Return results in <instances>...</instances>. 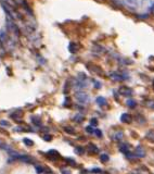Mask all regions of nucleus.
I'll return each instance as SVG.
<instances>
[{"label":"nucleus","mask_w":154,"mask_h":174,"mask_svg":"<svg viewBox=\"0 0 154 174\" xmlns=\"http://www.w3.org/2000/svg\"><path fill=\"white\" fill-rule=\"evenodd\" d=\"M22 116H23V112L21 110H16L15 112H13L11 114V118H13L14 120H20L22 118Z\"/></svg>","instance_id":"15"},{"label":"nucleus","mask_w":154,"mask_h":174,"mask_svg":"<svg viewBox=\"0 0 154 174\" xmlns=\"http://www.w3.org/2000/svg\"><path fill=\"white\" fill-rule=\"evenodd\" d=\"M4 54H6V49H4V43L0 40V57H4Z\"/></svg>","instance_id":"22"},{"label":"nucleus","mask_w":154,"mask_h":174,"mask_svg":"<svg viewBox=\"0 0 154 174\" xmlns=\"http://www.w3.org/2000/svg\"><path fill=\"white\" fill-rule=\"evenodd\" d=\"M75 97H76L77 101L80 102V104H85L89 101V95L84 93V92H78V93H76L75 94Z\"/></svg>","instance_id":"3"},{"label":"nucleus","mask_w":154,"mask_h":174,"mask_svg":"<svg viewBox=\"0 0 154 174\" xmlns=\"http://www.w3.org/2000/svg\"><path fill=\"white\" fill-rule=\"evenodd\" d=\"M123 137H124V133L122 131H117L114 134V137L113 138L115 139V140H117V142H120V139H123Z\"/></svg>","instance_id":"16"},{"label":"nucleus","mask_w":154,"mask_h":174,"mask_svg":"<svg viewBox=\"0 0 154 174\" xmlns=\"http://www.w3.org/2000/svg\"><path fill=\"white\" fill-rule=\"evenodd\" d=\"M47 174H53V173H51V172H49V173H47Z\"/></svg>","instance_id":"39"},{"label":"nucleus","mask_w":154,"mask_h":174,"mask_svg":"<svg viewBox=\"0 0 154 174\" xmlns=\"http://www.w3.org/2000/svg\"><path fill=\"white\" fill-rule=\"evenodd\" d=\"M110 78L111 80H113L114 82H122V81H124L125 80V76H124L123 74H120V73H117V72H112L110 75Z\"/></svg>","instance_id":"4"},{"label":"nucleus","mask_w":154,"mask_h":174,"mask_svg":"<svg viewBox=\"0 0 154 174\" xmlns=\"http://www.w3.org/2000/svg\"><path fill=\"white\" fill-rule=\"evenodd\" d=\"M48 157L50 159H53V160H55V159H59L61 156H60V154H59L57 150H50L49 152H48Z\"/></svg>","instance_id":"12"},{"label":"nucleus","mask_w":154,"mask_h":174,"mask_svg":"<svg viewBox=\"0 0 154 174\" xmlns=\"http://www.w3.org/2000/svg\"><path fill=\"white\" fill-rule=\"evenodd\" d=\"M7 28L13 34V36H15V37H19L20 36V32H21V30H20L19 26L14 23L13 19L10 18V16H8V20H7Z\"/></svg>","instance_id":"1"},{"label":"nucleus","mask_w":154,"mask_h":174,"mask_svg":"<svg viewBox=\"0 0 154 174\" xmlns=\"http://www.w3.org/2000/svg\"><path fill=\"white\" fill-rule=\"evenodd\" d=\"M87 149H88V151L89 152H91V154H99V148L97 147L94 144H92V143H90V144H88V147H87Z\"/></svg>","instance_id":"9"},{"label":"nucleus","mask_w":154,"mask_h":174,"mask_svg":"<svg viewBox=\"0 0 154 174\" xmlns=\"http://www.w3.org/2000/svg\"><path fill=\"white\" fill-rule=\"evenodd\" d=\"M122 2L131 11H136L140 7V0H122Z\"/></svg>","instance_id":"2"},{"label":"nucleus","mask_w":154,"mask_h":174,"mask_svg":"<svg viewBox=\"0 0 154 174\" xmlns=\"http://www.w3.org/2000/svg\"><path fill=\"white\" fill-rule=\"evenodd\" d=\"M69 50L71 54H77L78 52V50H79V45L76 43H71L69 46Z\"/></svg>","instance_id":"8"},{"label":"nucleus","mask_w":154,"mask_h":174,"mask_svg":"<svg viewBox=\"0 0 154 174\" xmlns=\"http://www.w3.org/2000/svg\"><path fill=\"white\" fill-rule=\"evenodd\" d=\"M94 134L97 135V137H102V131L99 130V128H97L96 131H94Z\"/></svg>","instance_id":"31"},{"label":"nucleus","mask_w":154,"mask_h":174,"mask_svg":"<svg viewBox=\"0 0 154 174\" xmlns=\"http://www.w3.org/2000/svg\"><path fill=\"white\" fill-rule=\"evenodd\" d=\"M108 155H106V154H102V155L100 156V160L102 161L103 163H105V162H108Z\"/></svg>","instance_id":"21"},{"label":"nucleus","mask_w":154,"mask_h":174,"mask_svg":"<svg viewBox=\"0 0 154 174\" xmlns=\"http://www.w3.org/2000/svg\"><path fill=\"white\" fill-rule=\"evenodd\" d=\"M118 92H120L123 96H126V97H129L132 95V90H131L129 87H126V86H122Z\"/></svg>","instance_id":"5"},{"label":"nucleus","mask_w":154,"mask_h":174,"mask_svg":"<svg viewBox=\"0 0 154 174\" xmlns=\"http://www.w3.org/2000/svg\"><path fill=\"white\" fill-rule=\"evenodd\" d=\"M86 131H87V133H89V134H93L96 130L93 128V126H91V125H89V126H87V128H86Z\"/></svg>","instance_id":"26"},{"label":"nucleus","mask_w":154,"mask_h":174,"mask_svg":"<svg viewBox=\"0 0 154 174\" xmlns=\"http://www.w3.org/2000/svg\"><path fill=\"white\" fill-rule=\"evenodd\" d=\"M63 130H64V132L67 133V134H71V135L75 134V130H74V128H71V126H64Z\"/></svg>","instance_id":"19"},{"label":"nucleus","mask_w":154,"mask_h":174,"mask_svg":"<svg viewBox=\"0 0 154 174\" xmlns=\"http://www.w3.org/2000/svg\"><path fill=\"white\" fill-rule=\"evenodd\" d=\"M126 104H127L128 107H130V108H135L137 102H136L135 100H132V99H129V100L126 101Z\"/></svg>","instance_id":"23"},{"label":"nucleus","mask_w":154,"mask_h":174,"mask_svg":"<svg viewBox=\"0 0 154 174\" xmlns=\"http://www.w3.org/2000/svg\"><path fill=\"white\" fill-rule=\"evenodd\" d=\"M87 68H88L90 71H92V72H94V73H97V74H102V70L99 68V66H90V64H88L87 66Z\"/></svg>","instance_id":"13"},{"label":"nucleus","mask_w":154,"mask_h":174,"mask_svg":"<svg viewBox=\"0 0 154 174\" xmlns=\"http://www.w3.org/2000/svg\"><path fill=\"white\" fill-rule=\"evenodd\" d=\"M101 172H102L101 169H93V170H91V173H99L100 174Z\"/></svg>","instance_id":"35"},{"label":"nucleus","mask_w":154,"mask_h":174,"mask_svg":"<svg viewBox=\"0 0 154 174\" xmlns=\"http://www.w3.org/2000/svg\"><path fill=\"white\" fill-rule=\"evenodd\" d=\"M96 102L98 106H100V107H105L106 104H108V101H106V99L104 98V97H97L96 99Z\"/></svg>","instance_id":"10"},{"label":"nucleus","mask_w":154,"mask_h":174,"mask_svg":"<svg viewBox=\"0 0 154 174\" xmlns=\"http://www.w3.org/2000/svg\"><path fill=\"white\" fill-rule=\"evenodd\" d=\"M90 125H91V126H93V128H94V126H97V125H98V120H97V119H94V118H93V119H91V120H90Z\"/></svg>","instance_id":"28"},{"label":"nucleus","mask_w":154,"mask_h":174,"mask_svg":"<svg viewBox=\"0 0 154 174\" xmlns=\"http://www.w3.org/2000/svg\"><path fill=\"white\" fill-rule=\"evenodd\" d=\"M151 12L154 14V2H153V6H152V8H151Z\"/></svg>","instance_id":"37"},{"label":"nucleus","mask_w":154,"mask_h":174,"mask_svg":"<svg viewBox=\"0 0 154 174\" xmlns=\"http://www.w3.org/2000/svg\"><path fill=\"white\" fill-rule=\"evenodd\" d=\"M23 143L25 144L26 146H33V145H34V142H33L32 139H28V138H24Z\"/></svg>","instance_id":"24"},{"label":"nucleus","mask_w":154,"mask_h":174,"mask_svg":"<svg viewBox=\"0 0 154 174\" xmlns=\"http://www.w3.org/2000/svg\"><path fill=\"white\" fill-rule=\"evenodd\" d=\"M35 169H36V173L37 174H41L43 172V168L40 166H35Z\"/></svg>","instance_id":"27"},{"label":"nucleus","mask_w":154,"mask_h":174,"mask_svg":"<svg viewBox=\"0 0 154 174\" xmlns=\"http://www.w3.org/2000/svg\"><path fill=\"white\" fill-rule=\"evenodd\" d=\"M69 104V98H66V101L64 102V106H67Z\"/></svg>","instance_id":"36"},{"label":"nucleus","mask_w":154,"mask_h":174,"mask_svg":"<svg viewBox=\"0 0 154 174\" xmlns=\"http://www.w3.org/2000/svg\"><path fill=\"white\" fill-rule=\"evenodd\" d=\"M0 125H1V126H10V123H9L8 121L2 120V121H0Z\"/></svg>","instance_id":"32"},{"label":"nucleus","mask_w":154,"mask_h":174,"mask_svg":"<svg viewBox=\"0 0 154 174\" xmlns=\"http://www.w3.org/2000/svg\"><path fill=\"white\" fill-rule=\"evenodd\" d=\"M92 51L96 52V54H102V52L105 51V49H104L102 46H100V45H94V46L92 47Z\"/></svg>","instance_id":"14"},{"label":"nucleus","mask_w":154,"mask_h":174,"mask_svg":"<svg viewBox=\"0 0 154 174\" xmlns=\"http://www.w3.org/2000/svg\"><path fill=\"white\" fill-rule=\"evenodd\" d=\"M13 160H19V161H22V162H25V163H31L32 159L29 157H27V156H19L18 158H13Z\"/></svg>","instance_id":"11"},{"label":"nucleus","mask_w":154,"mask_h":174,"mask_svg":"<svg viewBox=\"0 0 154 174\" xmlns=\"http://www.w3.org/2000/svg\"><path fill=\"white\" fill-rule=\"evenodd\" d=\"M75 151H76V154H78V155H83L85 152V149L83 147H76L75 148Z\"/></svg>","instance_id":"25"},{"label":"nucleus","mask_w":154,"mask_h":174,"mask_svg":"<svg viewBox=\"0 0 154 174\" xmlns=\"http://www.w3.org/2000/svg\"><path fill=\"white\" fill-rule=\"evenodd\" d=\"M43 140H46V142H50L51 139H52V137H51V135H48V134H45V135L43 136Z\"/></svg>","instance_id":"30"},{"label":"nucleus","mask_w":154,"mask_h":174,"mask_svg":"<svg viewBox=\"0 0 154 174\" xmlns=\"http://www.w3.org/2000/svg\"><path fill=\"white\" fill-rule=\"evenodd\" d=\"M73 121L76 122V123H81V122L84 121V116L80 114V113H78V114H76V116L73 118Z\"/></svg>","instance_id":"17"},{"label":"nucleus","mask_w":154,"mask_h":174,"mask_svg":"<svg viewBox=\"0 0 154 174\" xmlns=\"http://www.w3.org/2000/svg\"><path fill=\"white\" fill-rule=\"evenodd\" d=\"M100 174H108V172H106V171H102Z\"/></svg>","instance_id":"38"},{"label":"nucleus","mask_w":154,"mask_h":174,"mask_svg":"<svg viewBox=\"0 0 154 174\" xmlns=\"http://www.w3.org/2000/svg\"><path fill=\"white\" fill-rule=\"evenodd\" d=\"M146 138L148 139V140L152 142V143H154V131L148 132V133H146Z\"/></svg>","instance_id":"18"},{"label":"nucleus","mask_w":154,"mask_h":174,"mask_svg":"<svg viewBox=\"0 0 154 174\" xmlns=\"http://www.w3.org/2000/svg\"><path fill=\"white\" fill-rule=\"evenodd\" d=\"M135 156L136 157H139V158H143L146 156V151H144V149L141 146H138L135 149Z\"/></svg>","instance_id":"7"},{"label":"nucleus","mask_w":154,"mask_h":174,"mask_svg":"<svg viewBox=\"0 0 154 174\" xmlns=\"http://www.w3.org/2000/svg\"><path fill=\"white\" fill-rule=\"evenodd\" d=\"M120 121L123 122V123H131L132 122V116L129 114V113H123L122 116H120Z\"/></svg>","instance_id":"6"},{"label":"nucleus","mask_w":154,"mask_h":174,"mask_svg":"<svg viewBox=\"0 0 154 174\" xmlns=\"http://www.w3.org/2000/svg\"><path fill=\"white\" fill-rule=\"evenodd\" d=\"M66 161H69V163L71 164V166H77L76 161H75V160H73V159L67 158V159H66Z\"/></svg>","instance_id":"29"},{"label":"nucleus","mask_w":154,"mask_h":174,"mask_svg":"<svg viewBox=\"0 0 154 174\" xmlns=\"http://www.w3.org/2000/svg\"><path fill=\"white\" fill-rule=\"evenodd\" d=\"M61 173L62 174H71V171L67 170V169H64V168H62V169H61Z\"/></svg>","instance_id":"33"},{"label":"nucleus","mask_w":154,"mask_h":174,"mask_svg":"<svg viewBox=\"0 0 154 174\" xmlns=\"http://www.w3.org/2000/svg\"><path fill=\"white\" fill-rule=\"evenodd\" d=\"M32 122L36 125V126H39L41 124V120L39 119L38 116H32Z\"/></svg>","instance_id":"20"},{"label":"nucleus","mask_w":154,"mask_h":174,"mask_svg":"<svg viewBox=\"0 0 154 174\" xmlns=\"http://www.w3.org/2000/svg\"><path fill=\"white\" fill-rule=\"evenodd\" d=\"M93 83H94V87L96 88H101V83L98 81H93Z\"/></svg>","instance_id":"34"}]
</instances>
